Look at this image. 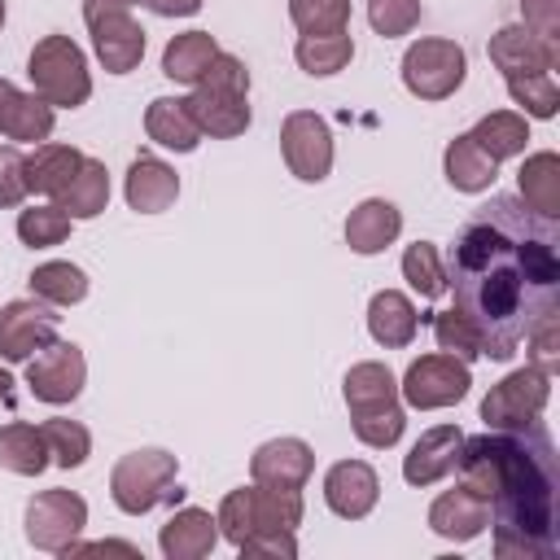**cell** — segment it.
Here are the masks:
<instances>
[{
  "instance_id": "32",
  "label": "cell",
  "mask_w": 560,
  "mask_h": 560,
  "mask_svg": "<svg viewBox=\"0 0 560 560\" xmlns=\"http://www.w3.org/2000/svg\"><path fill=\"white\" fill-rule=\"evenodd\" d=\"M105 206H109V171H105V162L83 158L74 179L61 188V210L70 219H96Z\"/></svg>"
},
{
  "instance_id": "4",
  "label": "cell",
  "mask_w": 560,
  "mask_h": 560,
  "mask_svg": "<svg viewBox=\"0 0 560 560\" xmlns=\"http://www.w3.org/2000/svg\"><path fill=\"white\" fill-rule=\"evenodd\" d=\"M26 74L35 83V96L48 101L52 109H79L92 96V74H88V57L70 35H44L31 48Z\"/></svg>"
},
{
  "instance_id": "5",
  "label": "cell",
  "mask_w": 560,
  "mask_h": 560,
  "mask_svg": "<svg viewBox=\"0 0 560 560\" xmlns=\"http://www.w3.org/2000/svg\"><path fill=\"white\" fill-rule=\"evenodd\" d=\"M175 455L171 451H158V446H140V451H127L114 472H109V494L118 503V512L127 516H144L149 508H158L162 499L179 494L175 490Z\"/></svg>"
},
{
  "instance_id": "42",
  "label": "cell",
  "mask_w": 560,
  "mask_h": 560,
  "mask_svg": "<svg viewBox=\"0 0 560 560\" xmlns=\"http://www.w3.org/2000/svg\"><path fill=\"white\" fill-rule=\"evenodd\" d=\"M368 22L385 39L411 35L420 22V0H368Z\"/></svg>"
},
{
  "instance_id": "44",
  "label": "cell",
  "mask_w": 560,
  "mask_h": 560,
  "mask_svg": "<svg viewBox=\"0 0 560 560\" xmlns=\"http://www.w3.org/2000/svg\"><path fill=\"white\" fill-rule=\"evenodd\" d=\"M402 424H407V416H402V407H398V402H394V407H385V411H372V416H354V420H350L354 438H359L363 446H376V451L394 446V442L402 438Z\"/></svg>"
},
{
  "instance_id": "41",
  "label": "cell",
  "mask_w": 560,
  "mask_h": 560,
  "mask_svg": "<svg viewBox=\"0 0 560 560\" xmlns=\"http://www.w3.org/2000/svg\"><path fill=\"white\" fill-rule=\"evenodd\" d=\"M433 337H438V350H446V354H455V359H464V363H472V359L481 354V341H477L472 324H468L455 306H451V311H438Z\"/></svg>"
},
{
  "instance_id": "19",
  "label": "cell",
  "mask_w": 560,
  "mask_h": 560,
  "mask_svg": "<svg viewBox=\"0 0 560 560\" xmlns=\"http://www.w3.org/2000/svg\"><path fill=\"white\" fill-rule=\"evenodd\" d=\"M158 547L166 560H201L219 547V521L206 512V508H179L162 534H158Z\"/></svg>"
},
{
  "instance_id": "12",
  "label": "cell",
  "mask_w": 560,
  "mask_h": 560,
  "mask_svg": "<svg viewBox=\"0 0 560 560\" xmlns=\"http://www.w3.org/2000/svg\"><path fill=\"white\" fill-rule=\"evenodd\" d=\"M61 315L57 306L39 302V298H18L0 311V359L4 363H26L35 350H44L48 341H57Z\"/></svg>"
},
{
  "instance_id": "31",
  "label": "cell",
  "mask_w": 560,
  "mask_h": 560,
  "mask_svg": "<svg viewBox=\"0 0 560 560\" xmlns=\"http://www.w3.org/2000/svg\"><path fill=\"white\" fill-rule=\"evenodd\" d=\"M214 52H219V44H214V35L210 31H184V35H175L171 44H166V52H162V74L166 79H175V83H201V74H206V66L214 61Z\"/></svg>"
},
{
  "instance_id": "18",
  "label": "cell",
  "mask_w": 560,
  "mask_h": 560,
  "mask_svg": "<svg viewBox=\"0 0 560 560\" xmlns=\"http://www.w3.org/2000/svg\"><path fill=\"white\" fill-rule=\"evenodd\" d=\"M52 105L39 101L35 92H22L18 83L0 79V136L9 140H22V144H35V140H48L52 136Z\"/></svg>"
},
{
  "instance_id": "2",
  "label": "cell",
  "mask_w": 560,
  "mask_h": 560,
  "mask_svg": "<svg viewBox=\"0 0 560 560\" xmlns=\"http://www.w3.org/2000/svg\"><path fill=\"white\" fill-rule=\"evenodd\" d=\"M455 472L468 494L490 503L499 560H551L560 551V464L538 420L464 438Z\"/></svg>"
},
{
  "instance_id": "11",
  "label": "cell",
  "mask_w": 560,
  "mask_h": 560,
  "mask_svg": "<svg viewBox=\"0 0 560 560\" xmlns=\"http://www.w3.org/2000/svg\"><path fill=\"white\" fill-rule=\"evenodd\" d=\"M280 153L302 184H319L332 171V131L319 114L293 109L280 127Z\"/></svg>"
},
{
  "instance_id": "53",
  "label": "cell",
  "mask_w": 560,
  "mask_h": 560,
  "mask_svg": "<svg viewBox=\"0 0 560 560\" xmlns=\"http://www.w3.org/2000/svg\"><path fill=\"white\" fill-rule=\"evenodd\" d=\"M0 26H4V0H0Z\"/></svg>"
},
{
  "instance_id": "39",
  "label": "cell",
  "mask_w": 560,
  "mask_h": 560,
  "mask_svg": "<svg viewBox=\"0 0 560 560\" xmlns=\"http://www.w3.org/2000/svg\"><path fill=\"white\" fill-rule=\"evenodd\" d=\"M70 223L74 219L61 206H31L18 214V236L31 249H48V245H61L70 236Z\"/></svg>"
},
{
  "instance_id": "7",
  "label": "cell",
  "mask_w": 560,
  "mask_h": 560,
  "mask_svg": "<svg viewBox=\"0 0 560 560\" xmlns=\"http://www.w3.org/2000/svg\"><path fill=\"white\" fill-rule=\"evenodd\" d=\"M468 385H472L468 363L442 350V354H420V359H411V368H407L398 394H402L407 407H416V411H438V407L459 402V398L468 394Z\"/></svg>"
},
{
  "instance_id": "27",
  "label": "cell",
  "mask_w": 560,
  "mask_h": 560,
  "mask_svg": "<svg viewBox=\"0 0 560 560\" xmlns=\"http://www.w3.org/2000/svg\"><path fill=\"white\" fill-rule=\"evenodd\" d=\"M52 464L44 429L26 424V420H9L0 424V468L18 472V477H39Z\"/></svg>"
},
{
  "instance_id": "45",
  "label": "cell",
  "mask_w": 560,
  "mask_h": 560,
  "mask_svg": "<svg viewBox=\"0 0 560 560\" xmlns=\"http://www.w3.org/2000/svg\"><path fill=\"white\" fill-rule=\"evenodd\" d=\"M197 88L232 92V96H249V70H245L241 57H232V52H214V61L206 66V74H201Z\"/></svg>"
},
{
  "instance_id": "37",
  "label": "cell",
  "mask_w": 560,
  "mask_h": 560,
  "mask_svg": "<svg viewBox=\"0 0 560 560\" xmlns=\"http://www.w3.org/2000/svg\"><path fill=\"white\" fill-rule=\"evenodd\" d=\"M39 429H44V442H48L52 464H61V468H79V464H88V455H92V433H88L79 420L52 416V420H44Z\"/></svg>"
},
{
  "instance_id": "3",
  "label": "cell",
  "mask_w": 560,
  "mask_h": 560,
  "mask_svg": "<svg viewBox=\"0 0 560 560\" xmlns=\"http://www.w3.org/2000/svg\"><path fill=\"white\" fill-rule=\"evenodd\" d=\"M219 534L241 547L254 534H276V529H298L302 525V490H271V486H241L228 490L219 503Z\"/></svg>"
},
{
  "instance_id": "28",
  "label": "cell",
  "mask_w": 560,
  "mask_h": 560,
  "mask_svg": "<svg viewBox=\"0 0 560 560\" xmlns=\"http://www.w3.org/2000/svg\"><path fill=\"white\" fill-rule=\"evenodd\" d=\"M79 166L83 153L74 144H35V153L26 158V188L39 197H61V188L74 179Z\"/></svg>"
},
{
  "instance_id": "1",
  "label": "cell",
  "mask_w": 560,
  "mask_h": 560,
  "mask_svg": "<svg viewBox=\"0 0 560 560\" xmlns=\"http://www.w3.org/2000/svg\"><path fill=\"white\" fill-rule=\"evenodd\" d=\"M455 311L472 324L481 354L512 359L525 332L560 302V236L521 197L494 192L455 232L446 258Z\"/></svg>"
},
{
  "instance_id": "14",
  "label": "cell",
  "mask_w": 560,
  "mask_h": 560,
  "mask_svg": "<svg viewBox=\"0 0 560 560\" xmlns=\"http://www.w3.org/2000/svg\"><path fill=\"white\" fill-rule=\"evenodd\" d=\"M311 468H315V451L302 438H271L249 459V477L271 490H302Z\"/></svg>"
},
{
  "instance_id": "6",
  "label": "cell",
  "mask_w": 560,
  "mask_h": 560,
  "mask_svg": "<svg viewBox=\"0 0 560 560\" xmlns=\"http://www.w3.org/2000/svg\"><path fill=\"white\" fill-rule=\"evenodd\" d=\"M468 74V57L455 39H416L407 52H402V83L411 96L420 101H446L455 96V88L464 83Z\"/></svg>"
},
{
  "instance_id": "50",
  "label": "cell",
  "mask_w": 560,
  "mask_h": 560,
  "mask_svg": "<svg viewBox=\"0 0 560 560\" xmlns=\"http://www.w3.org/2000/svg\"><path fill=\"white\" fill-rule=\"evenodd\" d=\"M140 4L158 18H192L201 9V0H140Z\"/></svg>"
},
{
  "instance_id": "21",
  "label": "cell",
  "mask_w": 560,
  "mask_h": 560,
  "mask_svg": "<svg viewBox=\"0 0 560 560\" xmlns=\"http://www.w3.org/2000/svg\"><path fill=\"white\" fill-rule=\"evenodd\" d=\"M398 232H402V214H398V206L385 201V197L359 201V206L350 210V219H346V245H350L354 254H381L385 245L398 241Z\"/></svg>"
},
{
  "instance_id": "30",
  "label": "cell",
  "mask_w": 560,
  "mask_h": 560,
  "mask_svg": "<svg viewBox=\"0 0 560 560\" xmlns=\"http://www.w3.org/2000/svg\"><path fill=\"white\" fill-rule=\"evenodd\" d=\"M516 184H521V201L534 214L542 219L560 214V158L556 153H529L516 171Z\"/></svg>"
},
{
  "instance_id": "52",
  "label": "cell",
  "mask_w": 560,
  "mask_h": 560,
  "mask_svg": "<svg viewBox=\"0 0 560 560\" xmlns=\"http://www.w3.org/2000/svg\"><path fill=\"white\" fill-rule=\"evenodd\" d=\"M9 394H13V376L0 368V398H9Z\"/></svg>"
},
{
  "instance_id": "38",
  "label": "cell",
  "mask_w": 560,
  "mask_h": 560,
  "mask_svg": "<svg viewBox=\"0 0 560 560\" xmlns=\"http://www.w3.org/2000/svg\"><path fill=\"white\" fill-rule=\"evenodd\" d=\"M289 18L302 35H341L350 31V0H289Z\"/></svg>"
},
{
  "instance_id": "43",
  "label": "cell",
  "mask_w": 560,
  "mask_h": 560,
  "mask_svg": "<svg viewBox=\"0 0 560 560\" xmlns=\"http://www.w3.org/2000/svg\"><path fill=\"white\" fill-rule=\"evenodd\" d=\"M525 341H529V368H538L542 376H556L560 372V315L556 311L542 315L525 332Z\"/></svg>"
},
{
  "instance_id": "26",
  "label": "cell",
  "mask_w": 560,
  "mask_h": 560,
  "mask_svg": "<svg viewBox=\"0 0 560 560\" xmlns=\"http://www.w3.org/2000/svg\"><path fill=\"white\" fill-rule=\"evenodd\" d=\"M398 402V381L385 363H354L346 372V407H350V420L354 416H372V411H385Z\"/></svg>"
},
{
  "instance_id": "36",
  "label": "cell",
  "mask_w": 560,
  "mask_h": 560,
  "mask_svg": "<svg viewBox=\"0 0 560 560\" xmlns=\"http://www.w3.org/2000/svg\"><path fill=\"white\" fill-rule=\"evenodd\" d=\"M402 280L420 293V298H442L446 293V267L433 241H416L402 254Z\"/></svg>"
},
{
  "instance_id": "23",
  "label": "cell",
  "mask_w": 560,
  "mask_h": 560,
  "mask_svg": "<svg viewBox=\"0 0 560 560\" xmlns=\"http://www.w3.org/2000/svg\"><path fill=\"white\" fill-rule=\"evenodd\" d=\"M192 122L201 127V136H219V140H232L249 127V101L245 96H232V92H210V88H197L192 96H184Z\"/></svg>"
},
{
  "instance_id": "25",
  "label": "cell",
  "mask_w": 560,
  "mask_h": 560,
  "mask_svg": "<svg viewBox=\"0 0 560 560\" xmlns=\"http://www.w3.org/2000/svg\"><path fill=\"white\" fill-rule=\"evenodd\" d=\"M144 131H149L153 144L175 149V153H192V149L201 144V127L192 122L184 96H158V101H149V109H144Z\"/></svg>"
},
{
  "instance_id": "40",
  "label": "cell",
  "mask_w": 560,
  "mask_h": 560,
  "mask_svg": "<svg viewBox=\"0 0 560 560\" xmlns=\"http://www.w3.org/2000/svg\"><path fill=\"white\" fill-rule=\"evenodd\" d=\"M508 92L512 101L529 114V118H556L560 109V88L551 74H521V79H508Z\"/></svg>"
},
{
  "instance_id": "9",
  "label": "cell",
  "mask_w": 560,
  "mask_h": 560,
  "mask_svg": "<svg viewBox=\"0 0 560 560\" xmlns=\"http://www.w3.org/2000/svg\"><path fill=\"white\" fill-rule=\"evenodd\" d=\"M547 398H551V376H542L538 368H521V372L503 376L481 398V420L490 429H521V424L542 416Z\"/></svg>"
},
{
  "instance_id": "51",
  "label": "cell",
  "mask_w": 560,
  "mask_h": 560,
  "mask_svg": "<svg viewBox=\"0 0 560 560\" xmlns=\"http://www.w3.org/2000/svg\"><path fill=\"white\" fill-rule=\"evenodd\" d=\"M131 4H140V0H83V22L92 26L105 13H131Z\"/></svg>"
},
{
  "instance_id": "8",
  "label": "cell",
  "mask_w": 560,
  "mask_h": 560,
  "mask_svg": "<svg viewBox=\"0 0 560 560\" xmlns=\"http://www.w3.org/2000/svg\"><path fill=\"white\" fill-rule=\"evenodd\" d=\"M83 525H88V503L74 490H61V486L57 490H39L26 503V538L39 551H57L61 556L83 534Z\"/></svg>"
},
{
  "instance_id": "29",
  "label": "cell",
  "mask_w": 560,
  "mask_h": 560,
  "mask_svg": "<svg viewBox=\"0 0 560 560\" xmlns=\"http://www.w3.org/2000/svg\"><path fill=\"white\" fill-rule=\"evenodd\" d=\"M442 166H446L451 188H459V192H486V188L494 184V175H499V162H494L486 149H477V140H472L468 131L446 144Z\"/></svg>"
},
{
  "instance_id": "33",
  "label": "cell",
  "mask_w": 560,
  "mask_h": 560,
  "mask_svg": "<svg viewBox=\"0 0 560 560\" xmlns=\"http://www.w3.org/2000/svg\"><path fill=\"white\" fill-rule=\"evenodd\" d=\"M472 140H477V149H486L494 162H503V158H516V153H525V140H529V122H525V114H512V109H494V114H486L472 131H468Z\"/></svg>"
},
{
  "instance_id": "22",
  "label": "cell",
  "mask_w": 560,
  "mask_h": 560,
  "mask_svg": "<svg viewBox=\"0 0 560 560\" xmlns=\"http://www.w3.org/2000/svg\"><path fill=\"white\" fill-rule=\"evenodd\" d=\"M486 525H490V503L477 499V494H468L464 486L438 494L433 508H429V529L442 534V538H451V542H468Z\"/></svg>"
},
{
  "instance_id": "13",
  "label": "cell",
  "mask_w": 560,
  "mask_h": 560,
  "mask_svg": "<svg viewBox=\"0 0 560 560\" xmlns=\"http://www.w3.org/2000/svg\"><path fill=\"white\" fill-rule=\"evenodd\" d=\"M490 61L503 70V79L521 74H551L560 61V39H547L529 26H503L490 39Z\"/></svg>"
},
{
  "instance_id": "24",
  "label": "cell",
  "mask_w": 560,
  "mask_h": 560,
  "mask_svg": "<svg viewBox=\"0 0 560 560\" xmlns=\"http://www.w3.org/2000/svg\"><path fill=\"white\" fill-rule=\"evenodd\" d=\"M416 328H420V315H416V306H411L407 293L381 289V293L368 302V332H372V341H381L385 350L411 346Z\"/></svg>"
},
{
  "instance_id": "48",
  "label": "cell",
  "mask_w": 560,
  "mask_h": 560,
  "mask_svg": "<svg viewBox=\"0 0 560 560\" xmlns=\"http://www.w3.org/2000/svg\"><path fill=\"white\" fill-rule=\"evenodd\" d=\"M521 13H525L521 26L547 35V39H560V0H521Z\"/></svg>"
},
{
  "instance_id": "34",
  "label": "cell",
  "mask_w": 560,
  "mask_h": 560,
  "mask_svg": "<svg viewBox=\"0 0 560 560\" xmlns=\"http://www.w3.org/2000/svg\"><path fill=\"white\" fill-rule=\"evenodd\" d=\"M31 298H39L48 306H74V302L88 298V276H83V267L61 262V258L57 262H39L31 271Z\"/></svg>"
},
{
  "instance_id": "46",
  "label": "cell",
  "mask_w": 560,
  "mask_h": 560,
  "mask_svg": "<svg viewBox=\"0 0 560 560\" xmlns=\"http://www.w3.org/2000/svg\"><path fill=\"white\" fill-rule=\"evenodd\" d=\"M26 192V153L18 144H0V206H22Z\"/></svg>"
},
{
  "instance_id": "10",
  "label": "cell",
  "mask_w": 560,
  "mask_h": 560,
  "mask_svg": "<svg viewBox=\"0 0 560 560\" xmlns=\"http://www.w3.org/2000/svg\"><path fill=\"white\" fill-rule=\"evenodd\" d=\"M83 381H88V359L74 341H48L26 359V385L39 402H52V407L74 402Z\"/></svg>"
},
{
  "instance_id": "16",
  "label": "cell",
  "mask_w": 560,
  "mask_h": 560,
  "mask_svg": "<svg viewBox=\"0 0 560 560\" xmlns=\"http://www.w3.org/2000/svg\"><path fill=\"white\" fill-rule=\"evenodd\" d=\"M459 451H464V433H459L455 424H433V429H424V433L416 438V446L407 451V459H402L407 486H433V481L451 477L455 464H459Z\"/></svg>"
},
{
  "instance_id": "49",
  "label": "cell",
  "mask_w": 560,
  "mask_h": 560,
  "mask_svg": "<svg viewBox=\"0 0 560 560\" xmlns=\"http://www.w3.org/2000/svg\"><path fill=\"white\" fill-rule=\"evenodd\" d=\"M61 556H127V560H140V547H131V542H70Z\"/></svg>"
},
{
  "instance_id": "17",
  "label": "cell",
  "mask_w": 560,
  "mask_h": 560,
  "mask_svg": "<svg viewBox=\"0 0 560 560\" xmlns=\"http://www.w3.org/2000/svg\"><path fill=\"white\" fill-rule=\"evenodd\" d=\"M92 48L109 74H131L144 57V26L131 13H105L92 22Z\"/></svg>"
},
{
  "instance_id": "47",
  "label": "cell",
  "mask_w": 560,
  "mask_h": 560,
  "mask_svg": "<svg viewBox=\"0 0 560 560\" xmlns=\"http://www.w3.org/2000/svg\"><path fill=\"white\" fill-rule=\"evenodd\" d=\"M241 556L258 560V556H280V560H293L298 556V538L293 529H276V534H254L241 542Z\"/></svg>"
},
{
  "instance_id": "20",
  "label": "cell",
  "mask_w": 560,
  "mask_h": 560,
  "mask_svg": "<svg viewBox=\"0 0 560 560\" xmlns=\"http://www.w3.org/2000/svg\"><path fill=\"white\" fill-rule=\"evenodd\" d=\"M175 197H179V175L162 158L140 153L127 171V206L136 214H162L175 206Z\"/></svg>"
},
{
  "instance_id": "15",
  "label": "cell",
  "mask_w": 560,
  "mask_h": 560,
  "mask_svg": "<svg viewBox=\"0 0 560 560\" xmlns=\"http://www.w3.org/2000/svg\"><path fill=\"white\" fill-rule=\"evenodd\" d=\"M381 499V477L372 464L363 459H341L328 468L324 477V503L341 516V521H363Z\"/></svg>"
},
{
  "instance_id": "35",
  "label": "cell",
  "mask_w": 560,
  "mask_h": 560,
  "mask_svg": "<svg viewBox=\"0 0 560 560\" xmlns=\"http://www.w3.org/2000/svg\"><path fill=\"white\" fill-rule=\"evenodd\" d=\"M293 57H298V66L306 74H319L324 79V74H337V70L350 66L354 39H350V31H341V35H302L298 48H293Z\"/></svg>"
}]
</instances>
